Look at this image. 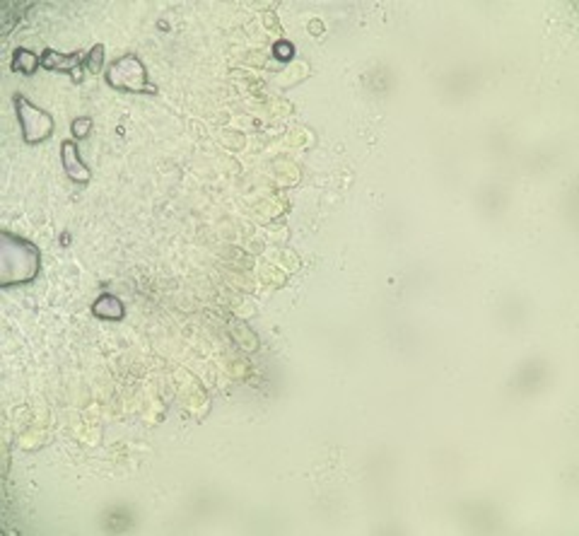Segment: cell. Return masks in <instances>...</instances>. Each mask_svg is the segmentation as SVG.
Wrapping results in <instances>:
<instances>
[{
    "mask_svg": "<svg viewBox=\"0 0 579 536\" xmlns=\"http://www.w3.org/2000/svg\"><path fill=\"white\" fill-rule=\"evenodd\" d=\"M92 312L99 319H124V314H126L124 302H121L119 297H114V295L97 297V302L92 304Z\"/></svg>",
    "mask_w": 579,
    "mask_h": 536,
    "instance_id": "cell-7",
    "label": "cell"
},
{
    "mask_svg": "<svg viewBox=\"0 0 579 536\" xmlns=\"http://www.w3.org/2000/svg\"><path fill=\"white\" fill-rule=\"evenodd\" d=\"M292 54H295V49H292V44H288V41H278L276 44V56L280 61H288V59H292Z\"/></svg>",
    "mask_w": 579,
    "mask_h": 536,
    "instance_id": "cell-11",
    "label": "cell"
},
{
    "mask_svg": "<svg viewBox=\"0 0 579 536\" xmlns=\"http://www.w3.org/2000/svg\"><path fill=\"white\" fill-rule=\"evenodd\" d=\"M61 159H63V172H66L73 182H78V184L90 182L92 174H90V169H87V164L80 159V150L73 140H66V143L61 145Z\"/></svg>",
    "mask_w": 579,
    "mask_h": 536,
    "instance_id": "cell-5",
    "label": "cell"
},
{
    "mask_svg": "<svg viewBox=\"0 0 579 536\" xmlns=\"http://www.w3.org/2000/svg\"><path fill=\"white\" fill-rule=\"evenodd\" d=\"M12 101H15L24 143L36 145V143L49 140L51 133H54V119H51L44 109H39V106L31 104L27 97H22V94H15V99Z\"/></svg>",
    "mask_w": 579,
    "mask_h": 536,
    "instance_id": "cell-3",
    "label": "cell"
},
{
    "mask_svg": "<svg viewBox=\"0 0 579 536\" xmlns=\"http://www.w3.org/2000/svg\"><path fill=\"white\" fill-rule=\"evenodd\" d=\"M101 61H104V46L97 44V46L90 51V56H85V68L90 70V73H97L101 68Z\"/></svg>",
    "mask_w": 579,
    "mask_h": 536,
    "instance_id": "cell-8",
    "label": "cell"
},
{
    "mask_svg": "<svg viewBox=\"0 0 579 536\" xmlns=\"http://www.w3.org/2000/svg\"><path fill=\"white\" fill-rule=\"evenodd\" d=\"M39 273V249L12 232L0 234V285H20Z\"/></svg>",
    "mask_w": 579,
    "mask_h": 536,
    "instance_id": "cell-1",
    "label": "cell"
},
{
    "mask_svg": "<svg viewBox=\"0 0 579 536\" xmlns=\"http://www.w3.org/2000/svg\"><path fill=\"white\" fill-rule=\"evenodd\" d=\"M41 66V56L31 54L29 49H17L15 54H12V63H10V70L12 73H22V75H34L36 68Z\"/></svg>",
    "mask_w": 579,
    "mask_h": 536,
    "instance_id": "cell-6",
    "label": "cell"
},
{
    "mask_svg": "<svg viewBox=\"0 0 579 536\" xmlns=\"http://www.w3.org/2000/svg\"><path fill=\"white\" fill-rule=\"evenodd\" d=\"M106 82L121 92H145L157 94V87L148 82V70L138 56H121L106 68Z\"/></svg>",
    "mask_w": 579,
    "mask_h": 536,
    "instance_id": "cell-2",
    "label": "cell"
},
{
    "mask_svg": "<svg viewBox=\"0 0 579 536\" xmlns=\"http://www.w3.org/2000/svg\"><path fill=\"white\" fill-rule=\"evenodd\" d=\"M70 131H73L75 138H87L92 131V119L90 116H80L73 121V126H70Z\"/></svg>",
    "mask_w": 579,
    "mask_h": 536,
    "instance_id": "cell-9",
    "label": "cell"
},
{
    "mask_svg": "<svg viewBox=\"0 0 579 536\" xmlns=\"http://www.w3.org/2000/svg\"><path fill=\"white\" fill-rule=\"evenodd\" d=\"M41 68L68 73L75 82H82V78H85V56H82L80 51H75V54H59V51L54 49H44Z\"/></svg>",
    "mask_w": 579,
    "mask_h": 536,
    "instance_id": "cell-4",
    "label": "cell"
},
{
    "mask_svg": "<svg viewBox=\"0 0 579 536\" xmlns=\"http://www.w3.org/2000/svg\"><path fill=\"white\" fill-rule=\"evenodd\" d=\"M29 8H31V3H24V5H17V3L5 5V10H3V31H5V34H8V31L12 29V22L8 20V17H10V10H17V12H20V17H22V12H24V10H29ZM12 20L17 22V17H12Z\"/></svg>",
    "mask_w": 579,
    "mask_h": 536,
    "instance_id": "cell-10",
    "label": "cell"
}]
</instances>
